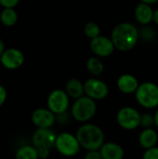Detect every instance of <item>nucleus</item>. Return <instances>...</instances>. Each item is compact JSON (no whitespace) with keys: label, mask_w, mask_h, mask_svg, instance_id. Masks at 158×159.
I'll return each instance as SVG.
<instances>
[{"label":"nucleus","mask_w":158,"mask_h":159,"mask_svg":"<svg viewBox=\"0 0 158 159\" xmlns=\"http://www.w3.org/2000/svg\"><path fill=\"white\" fill-rule=\"evenodd\" d=\"M111 39L115 49L128 52L135 48L139 39V28L128 21L116 24L111 33Z\"/></svg>","instance_id":"f257e3e1"},{"label":"nucleus","mask_w":158,"mask_h":159,"mask_svg":"<svg viewBox=\"0 0 158 159\" xmlns=\"http://www.w3.org/2000/svg\"><path fill=\"white\" fill-rule=\"evenodd\" d=\"M81 148L87 151L100 150L105 143L103 130L97 125L84 123L80 126L75 134Z\"/></svg>","instance_id":"f03ea898"},{"label":"nucleus","mask_w":158,"mask_h":159,"mask_svg":"<svg viewBox=\"0 0 158 159\" xmlns=\"http://www.w3.org/2000/svg\"><path fill=\"white\" fill-rule=\"evenodd\" d=\"M96 112H97L96 101L86 95L75 100L71 108L72 117L74 120L83 124L91 120L96 115Z\"/></svg>","instance_id":"7ed1b4c3"},{"label":"nucleus","mask_w":158,"mask_h":159,"mask_svg":"<svg viewBox=\"0 0 158 159\" xmlns=\"http://www.w3.org/2000/svg\"><path fill=\"white\" fill-rule=\"evenodd\" d=\"M135 97L141 106L154 109L158 106V86L153 82H143L140 84Z\"/></svg>","instance_id":"20e7f679"},{"label":"nucleus","mask_w":158,"mask_h":159,"mask_svg":"<svg viewBox=\"0 0 158 159\" xmlns=\"http://www.w3.org/2000/svg\"><path fill=\"white\" fill-rule=\"evenodd\" d=\"M55 148L63 157H72L80 152L81 146L75 135L69 132H62L57 135Z\"/></svg>","instance_id":"39448f33"},{"label":"nucleus","mask_w":158,"mask_h":159,"mask_svg":"<svg viewBox=\"0 0 158 159\" xmlns=\"http://www.w3.org/2000/svg\"><path fill=\"white\" fill-rule=\"evenodd\" d=\"M141 116L142 114L137 109L131 106H125L118 110L116 122L122 129L133 130L141 126Z\"/></svg>","instance_id":"423d86ee"},{"label":"nucleus","mask_w":158,"mask_h":159,"mask_svg":"<svg viewBox=\"0 0 158 159\" xmlns=\"http://www.w3.org/2000/svg\"><path fill=\"white\" fill-rule=\"evenodd\" d=\"M47 108L55 115H60L67 112L70 105V97L65 90L54 89L52 90L47 100Z\"/></svg>","instance_id":"0eeeda50"},{"label":"nucleus","mask_w":158,"mask_h":159,"mask_svg":"<svg viewBox=\"0 0 158 159\" xmlns=\"http://www.w3.org/2000/svg\"><path fill=\"white\" fill-rule=\"evenodd\" d=\"M84 89L85 95L93 99L94 101L103 100L109 94L108 85L97 77L87 79L84 83Z\"/></svg>","instance_id":"6e6552de"},{"label":"nucleus","mask_w":158,"mask_h":159,"mask_svg":"<svg viewBox=\"0 0 158 159\" xmlns=\"http://www.w3.org/2000/svg\"><path fill=\"white\" fill-rule=\"evenodd\" d=\"M89 48L92 53L99 58L109 57L114 53L115 49L111 37H107L102 34L90 40Z\"/></svg>","instance_id":"1a4fd4ad"},{"label":"nucleus","mask_w":158,"mask_h":159,"mask_svg":"<svg viewBox=\"0 0 158 159\" xmlns=\"http://www.w3.org/2000/svg\"><path fill=\"white\" fill-rule=\"evenodd\" d=\"M57 134L51 129H36L32 136V143L34 147L48 148L55 147Z\"/></svg>","instance_id":"9d476101"},{"label":"nucleus","mask_w":158,"mask_h":159,"mask_svg":"<svg viewBox=\"0 0 158 159\" xmlns=\"http://www.w3.org/2000/svg\"><path fill=\"white\" fill-rule=\"evenodd\" d=\"M1 64L8 70H16L20 68L24 62V55L22 51L18 48H6L0 58Z\"/></svg>","instance_id":"9b49d317"},{"label":"nucleus","mask_w":158,"mask_h":159,"mask_svg":"<svg viewBox=\"0 0 158 159\" xmlns=\"http://www.w3.org/2000/svg\"><path fill=\"white\" fill-rule=\"evenodd\" d=\"M31 119L37 129H51L56 122V115L48 108H38L33 112Z\"/></svg>","instance_id":"f8f14e48"},{"label":"nucleus","mask_w":158,"mask_h":159,"mask_svg":"<svg viewBox=\"0 0 158 159\" xmlns=\"http://www.w3.org/2000/svg\"><path fill=\"white\" fill-rule=\"evenodd\" d=\"M117 89L124 94H133L137 91L140 83L138 79L130 74H124L120 75L116 81Z\"/></svg>","instance_id":"ddd939ff"},{"label":"nucleus","mask_w":158,"mask_h":159,"mask_svg":"<svg viewBox=\"0 0 158 159\" xmlns=\"http://www.w3.org/2000/svg\"><path fill=\"white\" fill-rule=\"evenodd\" d=\"M154 9L151 5L140 2L134 9L135 20L142 25H150L154 18Z\"/></svg>","instance_id":"4468645a"},{"label":"nucleus","mask_w":158,"mask_h":159,"mask_svg":"<svg viewBox=\"0 0 158 159\" xmlns=\"http://www.w3.org/2000/svg\"><path fill=\"white\" fill-rule=\"evenodd\" d=\"M101 155L103 159H123L125 156V151L123 147L113 142L104 143L100 149Z\"/></svg>","instance_id":"2eb2a0df"},{"label":"nucleus","mask_w":158,"mask_h":159,"mask_svg":"<svg viewBox=\"0 0 158 159\" xmlns=\"http://www.w3.org/2000/svg\"><path fill=\"white\" fill-rule=\"evenodd\" d=\"M158 142V134L156 129H144L139 136V143L145 150L156 146Z\"/></svg>","instance_id":"dca6fc26"},{"label":"nucleus","mask_w":158,"mask_h":159,"mask_svg":"<svg viewBox=\"0 0 158 159\" xmlns=\"http://www.w3.org/2000/svg\"><path fill=\"white\" fill-rule=\"evenodd\" d=\"M65 91L70 98L75 101L85 95L84 83L77 78H71L66 82Z\"/></svg>","instance_id":"f3484780"},{"label":"nucleus","mask_w":158,"mask_h":159,"mask_svg":"<svg viewBox=\"0 0 158 159\" xmlns=\"http://www.w3.org/2000/svg\"><path fill=\"white\" fill-rule=\"evenodd\" d=\"M0 21L7 27L14 26L18 21V13L14 8L6 7L0 13Z\"/></svg>","instance_id":"a211bd4d"},{"label":"nucleus","mask_w":158,"mask_h":159,"mask_svg":"<svg viewBox=\"0 0 158 159\" xmlns=\"http://www.w3.org/2000/svg\"><path fill=\"white\" fill-rule=\"evenodd\" d=\"M86 66H87V70L88 71V73L91 74L93 76H99L104 71V64L102 61L101 60V58L97 56L90 57L87 61Z\"/></svg>","instance_id":"6ab92c4d"},{"label":"nucleus","mask_w":158,"mask_h":159,"mask_svg":"<svg viewBox=\"0 0 158 159\" xmlns=\"http://www.w3.org/2000/svg\"><path fill=\"white\" fill-rule=\"evenodd\" d=\"M16 159H38V150L34 145H23L20 147L16 154Z\"/></svg>","instance_id":"aec40b11"},{"label":"nucleus","mask_w":158,"mask_h":159,"mask_svg":"<svg viewBox=\"0 0 158 159\" xmlns=\"http://www.w3.org/2000/svg\"><path fill=\"white\" fill-rule=\"evenodd\" d=\"M139 39L144 43H153L156 39V31L150 25H143L139 28Z\"/></svg>","instance_id":"412c9836"},{"label":"nucleus","mask_w":158,"mask_h":159,"mask_svg":"<svg viewBox=\"0 0 158 159\" xmlns=\"http://www.w3.org/2000/svg\"><path fill=\"white\" fill-rule=\"evenodd\" d=\"M84 33L90 40L101 35V27L95 21H88L84 26Z\"/></svg>","instance_id":"4be33fe9"},{"label":"nucleus","mask_w":158,"mask_h":159,"mask_svg":"<svg viewBox=\"0 0 158 159\" xmlns=\"http://www.w3.org/2000/svg\"><path fill=\"white\" fill-rule=\"evenodd\" d=\"M155 125V116L149 113H144L141 116V126L144 129H150Z\"/></svg>","instance_id":"5701e85b"},{"label":"nucleus","mask_w":158,"mask_h":159,"mask_svg":"<svg viewBox=\"0 0 158 159\" xmlns=\"http://www.w3.org/2000/svg\"><path fill=\"white\" fill-rule=\"evenodd\" d=\"M142 159H158V147L155 146L153 148L145 150Z\"/></svg>","instance_id":"b1692460"},{"label":"nucleus","mask_w":158,"mask_h":159,"mask_svg":"<svg viewBox=\"0 0 158 159\" xmlns=\"http://www.w3.org/2000/svg\"><path fill=\"white\" fill-rule=\"evenodd\" d=\"M71 114H68L67 112L60 114V115H56V121H58L60 124H67L70 121V117H71Z\"/></svg>","instance_id":"393cba45"},{"label":"nucleus","mask_w":158,"mask_h":159,"mask_svg":"<svg viewBox=\"0 0 158 159\" xmlns=\"http://www.w3.org/2000/svg\"><path fill=\"white\" fill-rule=\"evenodd\" d=\"M84 159H103L100 150H94V151H88L85 155Z\"/></svg>","instance_id":"a878e982"},{"label":"nucleus","mask_w":158,"mask_h":159,"mask_svg":"<svg viewBox=\"0 0 158 159\" xmlns=\"http://www.w3.org/2000/svg\"><path fill=\"white\" fill-rule=\"evenodd\" d=\"M20 0H0V5L6 8V7H11V8H14L19 3H20Z\"/></svg>","instance_id":"bb28decb"},{"label":"nucleus","mask_w":158,"mask_h":159,"mask_svg":"<svg viewBox=\"0 0 158 159\" xmlns=\"http://www.w3.org/2000/svg\"><path fill=\"white\" fill-rule=\"evenodd\" d=\"M38 150V157L41 159H47L50 154V149L48 148H39Z\"/></svg>","instance_id":"cd10ccee"},{"label":"nucleus","mask_w":158,"mask_h":159,"mask_svg":"<svg viewBox=\"0 0 158 159\" xmlns=\"http://www.w3.org/2000/svg\"><path fill=\"white\" fill-rule=\"evenodd\" d=\"M6 100H7V90L2 85H0V107L5 103Z\"/></svg>","instance_id":"c85d7f7f"},{"label":"nucleus","mask_w":158,"mask_h":159,"mask_svg":"<svg viewBox=\"0 0 158 159\" xmlns=\"http://www.w3.org/2000/svg\"><path fill=\"white\" fill-rule=\"evenodd\" d=\"M6 50V48H5V43H4V41L0 38V58H1V56L3 55V53H4V51Z\"/></svg>","instance_id":"c756f323"},{"label":"nucleus","mask_w":158,"mask_h":159,"mask_svg":"<svg viewBox=\"0 0 158 159\" xmlns=\"http://www.w3.org/2000/svg\"><path fill=\"white\" fill-rule=\"evenodd\" d=\"M153 21H154L156 25H158V8L154 11V18H153Z\"/></svg>","instance_id":"7c9ffc66"},{"label":"nucleus","mask_w":158,"mask_h":159,"mask_svg":"<svg viewBox=\"0 0 158 159\" xmlns=\"http://www.w3.org/2000/svg\"><path fill=\"white\" fill-rule=\"evenodd\" d=\"M140 1L142 2V3L148 4V5H153V4L158 3V0H140Z\"/></svg>","instance_id":"2f4dec72"},{"label":"nucleus","mask_w":158,"mask_h":159,"mask_svg":"<svg viewBox=\"0 0 158 159\" xmlns=\"http://www.w3.org/2000/svg\"><path fill=\"white\" fill-rule=\"evenodd\" d=\"M154 116H155V125L156 126V128L158 129V109L156 111Z\"/></svg>","instance_id":"473e14b6"}]
</instances>
